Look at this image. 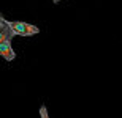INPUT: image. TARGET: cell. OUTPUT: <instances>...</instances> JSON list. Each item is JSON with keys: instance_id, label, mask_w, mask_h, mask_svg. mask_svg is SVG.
<instances>
[{"instance_id": "6da1fadb", "label": "cell", "mask_w": 122, "mask_h": 118, "mask_svg": "<svg viewBox=\"0 0 122 118\" xmlns=\"http://www.w3.org/2000/svg\"><path fill=\"white\" fill-rule=\"evenodd\" d=\"M8 27L14 32V35L18 36H33L40 33V28L36 25H32L27 22H19V21H6Z\"/></svg>"}, {"instance_id": "7a4b0ae2", "label": "cell", "mask_w": 122, "mask_h": 118, "mask_svg": "<svg viewBox=\"0 0 122 118\" xmlns=\"http://www.w3.org/2000/svg\"><path fill=\"white\" fill-rule=\"evenodd\" d=\"M13 39H6L3 43H0V57L6 61H13L16 58V54L13 50V44H11Z\"/></svg>"}, {"instance_id": "3957f363", "label": "cell", "mask_w": 122, "mask_h": 118, "mask_svg": "<svg viewBox=\"0 0 122 118\" xmlns=\"http://www.w3.org/2000/svg\"><path fill=\"white\" fill-rule=\"evenodd\" d=\"M14 36H16V35H14V32L8 27V24H2V25H0V43H3V41H6V39H13Z\"/></svg>"}, {"instance_id": "277c9868", "label": "cell", "mask_w": 122, "mask_h": 118, "mask_svg": "<svg viewBox=\"0 0 122 118\" xmlns=\"http://www.w3.org/2000/svg\"><path fill=\"white\" fill-rule=\"evenodd\" d=\"M40 115H41V118H49V115H48V110H46L45 105H41V109H40Z\"/></svg>"}, {"instance_id": "5b68a950", "label": "cell", "mask_w": 122, "mask_h": 118, "mask_svg": "<svg viewBox=\"0 0 122 118\" xmlns=\"http://www.w3.org/2000/svg\"><path fill=\"white\" fill-rule=\"evenodd\" d=\"M2 24H6V19H5L3 16H2V13H0V25H2Z\"/></svg>"}, {"instance_id": "8992f818", "label": "cell", "mask_w": 122, "mask_h": 118, "mask_svg": "<svg viewBox=\"0 0 122 118\" xmlns=\"http://www.w3.org/2000/svg\"><path fill=\"white\" fill-rule=\"evenodd\" d=\"M60 2H63V0H52V3H60Z\"/></svg>"}]
</instances>
